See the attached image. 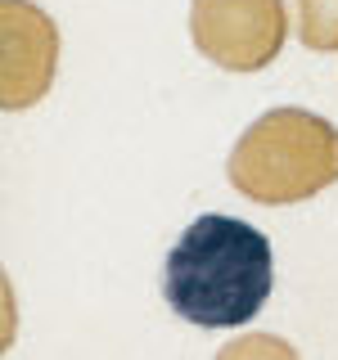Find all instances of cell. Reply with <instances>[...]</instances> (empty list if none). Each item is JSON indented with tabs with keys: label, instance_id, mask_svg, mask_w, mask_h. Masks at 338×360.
Wrapping results in <instances>:
<instances>
[{
	"label": "cell",
	"instance_id": "7a4b0ae2",
	"mask_svg": "<svg viewBox=\"0 0 338 360\" xmlns=\"http://www.w3.org/2000/svg\"><path fill=\"white\" fill-rule=\"evenodd\" d=\"M225 172L253 202H302L338 180V131L307 108H270L239 135Z\"/></svg>",
	"mask_w": 338,
	"mask_h": 360
},
{
	"label": "cell",
	"instance_id": "8992f818",
	"mask_svg": "<svg viewBox=\"0 0 338 360\" xmlns=\"http://www.w3.org/2000/svg\"><path fill=\"white\" fill-rule=\"evenodd\" d=\"M217 360H298V352L275 333H244L234 342H225Z\"/></svg>",
	"mask_w": 338,
	"mask_h": 360
},
{
	"label": "cell",
	"instance_id": "5b68a950",
	"mask_svg": "<svg viewBox=\"0 0 338 360\" xmlns=\"http://www.w3.org/2000/svg\"><path fill=\"white\" fill-rule=\"evenodd\" d=\"M298 32L307 50H338V0H298Z\"/></svg>",
	"mask_w": 338,
	"mask_h": 360
},
{
	"label": "cell",
	"instance_id": "277c9868",
	"mask_svg": "<svg viewBox=\"0 0 338 360\" xmlns=\"http://www.w3.org/2000/svg\"><path fill=\"white\" fill-rule=\"evenodd\" d=\"M59 32L27 0H0V112H23L54 86Z\"/></svg>",
	"mask_w": 338,
	"mask_h": 360
},
{
	"label": "cell",
	"instance_id": "6da1fadb",
	"mask_svg": "<svg viewBox=\"0 0 338 360\" xmlns=\"http://www.w3.org/2000/svg\"><path fill=\"white\" fill-rule=\"evenodd\" d=\"M163 292L199 329L248 324L270 297V239L234 217H199L167 252Z\"/></svg>",
	"mask_w": 338,
	"mask_h": 360
},
{
	"label": "cell",
	"instance_id": "3957f363",
	"mask_svg": "<svg viewBox=\"0 0 338 360\" xmlns=\"http://www.w3.org/2000/svg\"><path fill=\"white\" fill-rule=\"evenodd\" d=\"M189 37L199 54L225 72H257L280 54L289 14L280 0H194Z\"/></svg>",
	"mask_w": 338,
	"mask_h": 360
}]
</instances>
